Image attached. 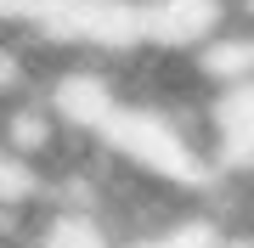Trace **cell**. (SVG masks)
Wrapping results in <instances>:
<instances>
[{
  "label": "cell",
  "mask_w": 254,
  "mask_h": 248,
  "mask_svg": "<svg viewBox=\"0 0 254 248\" xmlns=\"http://www.w3.org/2000/svg\"><path fill=\"white\" fill-rule=\"evenodd\" d=\"M187 56H192V74L203 79L209 96L232 91V85H249L254 79V23H243V17L220 23L215 34H209L198 51H187Z\"/></svg>",
  "instance_id": "cell-2"
},
{
  "label": "cell",
  "mask_w": 254,
  "mask_h": 248,
  "mask_svg": "<svg viewBox=\"0 0 254 248\" xmlns=\"http://www.w3.org/2000/svg\"><path fill=\"white\" fill-rule=\"evenodd\" d=\"M209 158L215 169L254 175V79L209 96Z\"/></svg>",
  "instance_id": "cell-1"
},
{
  "label": "cell",
  "mask_w": 254,
  "mask_h": 248,
  "mask_svg": "<svg viewBox=\"0 0 254 248\" xmlns=\"http://www.w3.org/2000/svg\"><path fill=\"white\" fill-rule=\"evenodd\" d=\"M232 17H243V23H254V0H232Z\"/></svg>",
  "instance_id": "cell-4"
},
{
  "label": "cell",
  "mask_w": 254,
  "mask_h": 248,
  "mask_svg": "<svg viewBox=\"0 0 254 248\" xmlns=\"http://www.w3.org/2000/svg\"><path fill=\"white\" fill-rule=\"evenodd\" d=\"M28 248H119V231L108 226L102 209L40 203V209H34V226H28Z\"/></svg>",
  "instance_id": "cell-3"
}]
</instances>
